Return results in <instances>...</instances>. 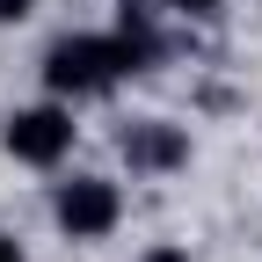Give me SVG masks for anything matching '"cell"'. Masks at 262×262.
<instances>
[{
	"mask_svg": "<svg viewBox=\"0 0 262 262\" xmlns=\"http://www.w3.org/2000/svg\"><path fill=\"white\" fill-rule=\"evenodd\" d=\"M153 51H160L153 44V22L131 15V0H124V22L117 29H73V37H58L44 51V88L58 95V102H95V95H110L117 80L146 73Z\"/></svg>",
	"mask_w": 262,
	"mask_h": 262,
	"instance_id": "cell-1",
	"label": "cell"
},
{
	"mask_svg": "<svg viewBox=\"0 0 262 262\" xmlns=\"http://www.w3.org/2000/svg\"><path fill=\"white\" fill-rule=\"evenodd\" d=\"M73 139H80V124H73V102H29V110H15L8 124H0V146H8L22 168H58L66 153H73Z\"/></svg>",
	"mask_w": 262,
	"mask_h": 262,
	"instance_id": "cell-2",
	"label": "cell"
},
{
	"mask_svg": "<svg viewBox=\"0 0 262 262\" xmlns=\"http://www.w3.org/2000/svg\"><path fill=\"white\" fill-rule=\"evenodd\" d=\"M51 219H58L66 241H110L117 219H124V189L110 175H73V182L51 189Z\"/></svg>",
	"mask_w": 262,
	"mask_h": 262,
	"instance_id": "cell-3",
	"label": "cell"
},
{
	"mask_svg": "<svg viewBox=\"0 0 262 262\" xmlns=\"http://www.w3.org/2000/svg\"><path fill=\"white\" fill-rule=\"evenodd\" d=\"M117 153L131 160V175H175V168H189V124H175V117H131L117 131Z\"/></svg>",
	"mask_w": 262,
	"mask_h": 262,
	"instance_id": "cell-4",
	"label": "cell"
},
{
	"mask_svg": "<svg viewBox=\"0 0 262 262\" xmlns=\"http://www.w3.org/2000/svg\"><path fill=\"white\" fill-rule=\"evenodd\" d=\"M168 8H175L182 22H219V15H226V0H168Z\"/></svg>",
	"mask_w": 262,
	"mask_h": 262,
	"instance_id": "cell-5",
	"label": "cell"
},
{
	"mask_svg": "<svg viewBox=\"0 0 262 262\" xmlns=\"http://www.w3.org/2000/svg\"><path fill=\"white\" fill-rule=\"evenodd\" d=\"M37 15V0H0V29H15V22H29Z\"/></svg>",
	"mask_w": 262,
	"mask_h": 262,
	"instance_id": "cell-6",
	"label": "cell"
},
{
	"mask_svg": "<svg viewBox=\"0 0 262 262\" xmlns=\"http://www.w3.org/2000/svg\"><path fill=\"white\" fill-rule=\"evenodd\" d=\"M139 262H189V248H175V241H160V248H146Z\"/></svg>",
	"mask_w": 262,
	"mask_h": 262,
	"instance_id": "cell-7",
	"label": "cell"
},
{
	"mask_svg": "<svg viewBox=\"0 0 262 262\" xmlns=\"http://www.w3.org/2000/svg\"><path fill=\"white\" fill-rule=\"evenodd\" d=\"M0 262H22V241L15 233H0Z\"/></svg>",
	"mask_w": 262,
	"mask_h": 262,
	"instance_id": "cell-8",
	"label": "cell"
}]
</instances>
